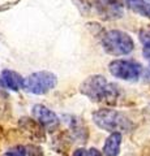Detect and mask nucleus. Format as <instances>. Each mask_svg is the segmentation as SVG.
I'll return each mask as SVG.
<instances>
[{
  "instance_id": "7",
  "label": "nucleus",
  "mask_w": 150,
  "mask_h": 156,
  "mask_svg": "<svg viewBox=\"0 0 150 156\" xmlns=\"http://www.w3.org/2000/svg\"><path fill=\"white\" fill-rule=\"evenodd\" d=\"M97 9L104 18L114 20L123 14V4L119 0H97Z\"/></svg>"
},
{
  "instance_id": "5",
  "label": "nucleus",
  "mask_w": 150,
  "mask_h": 156,
  "mask_svg": "<svg viewBox=\"0 0 150 156\" xmlns=\"http://www.w3.org/2000/svg\"><path fill=\"white\" fill-rule=\"evenodd\" d=\"M108 70L115 78L123 81H137L142 74V66L133 60H114L108 64Z\"/></svg>"
},
{
  "instance_id": "3",
  "label": "nucleus",
  "mask_w": 150,
  "mask_h": 156,
  "mask_svg": "<svg viewBox=\"0 0 150 156\" xmlns=\"http://www.w3.org/2000/svg\"><path fill=\"white\" fill-rule=\"evenodd\" d=\"M103 50L112 56H124L133 51L134 42L129 34L122 30L106 31L102 37Z\"/></svg>"
},
{
  "instance_id": "6",
  "label": "nucleus",
  "mask_w": 150,
  "mask_h": 156,
  "mask_svg": "<svg viewBox=\"0 0 150 156\" xmlns=\"http://www.w3.org/2000/svg\"><path fill=\"white\" fill-rule=\"evenodd\" d=\"M33 117L39 122L43 128L48 131H54L59 128L60 119L54 111L48 109L46 105L43 104H35L31 109Z\"/></svg>"
},
{
  "instance_id": "9",
  "label": "nucleus",
  "mask_w": 150,
  "mask_h": 156,
  "mask_svg": "<svg viewBox=\"0 0 150 156\" xmlns=\"http://www.w3.org/2000/svg\"><path fill=\"white\" fill-rule=\"evenodd\" d=\"M20 126L22 130L30 136L31 139H41L45 140V133H43V126L38 122L37 120L29 119V117H24L20 121Z\"/></svg>"
},
{
  "instance_id": "10",
  "label": "nucleus",
  "mask_w": 150,
  "mask_h": 156,
  "mask_svg": "<svg viewBox=\"0 0 150 156\" xmlns=\"http://www.w3.org/2000/svg\"><path fill=\"white\" fill-rule=\"evenodd\" d=\"M122 133H111L103 144L102 152L104 156H119L122 147Z\"/></svg>"
},
{
  "instance_id": "16",
  "label": "nucleus",
  "mask_w": 150,
  "mask_h": 156,
  "mask_svg": "<svg viewBox=\"0 0 150 156\" xmlns=\"http://www.w3.org/2000/svg\"><path fill=\"white\" fill-rule=\"evenodd\" d=\"M72 156H88V151L84 148H77Z\"/></svg>"
},
{
  "instance_id": "8",
  "label": "nucleus",
  "mask_w": 150,
  "mask_h": 156,
  "mask_svg": "<svg viewBox=\"0 0 150 156\" xmlns=\"http://www.w3.org/2000/svg\"><path fill=\"white\" fill-rule=\"evenodd\" d=\"M24 80L25 78L21 74L11 69H5L0 73V86L7 90L18 91L24 89Z\"/></svg>"
},
{
  "instance_id": "17",
  "label": "nucleus",
  "mask_w": 150,
  "mask_h": 156,
  "mask_svg": "<svg viewBox=\"0 0 150 156\" xmlns=\"http://www.w3.org/2000/svg\"><path fill=\"white\" fill-rule=\"evenodd\" d=\"M144 78H145V81L148 82V83H150V65L145 69V72H144Z\"/></svg>"
},
{
  "instance_id": "1",
  "label": "nucleus",
  "mask_w": 150,
  "mask_h": 156,
  "mask_svg": "<svg viewBox=\"0 0 150 156\" xmlns=\"http://www.w3.org/2000/svg\"><path fill=\"white\" fill-rule=\"evenodd\" d=\"M80 92L95 103L114 104L120 96L119 86L108 82L107 78L101 74L88 77L80 86Z\"/></svg>"
},
{
  "instance_id": "11",
  "label": "nucleus",
  "mask_w": 150,
  "mask_h": 156,
  "mask_svg": "<svg viewBox=\"0 0 150 156\" xmlns=\"http://www.w3.org/2000/svg\"><path fill=\"white\" fill-rule=\"evenodd\" d=\"M127 5L134 13L150 18V0H127Z\"/></svg>"
},
{
  "instance_id": "2",
  "label": "nucleus",
  "mask_w": 150,
  "mask_h": 156,
  "mask_svg": "<svg viewBox=\"0 0 150 156\" xmlns=\"http://www.w3.org/2000/svg\"><path fill=\"white\" fill-rule=\"evenodd\" d=\"M93 121L98 128L110 133H122L132 129V122L124 113L115 109H98L93 113Z\"/></svg>"
},
{
  "instance_id": "12",
  "label": "nucleus",
  "mask_w": 150,
  "mask_h": 156,
  "mask_svg": "<svg viewBox=\"0 0 150 156\" xmlns=\"http://www.w3.org/2000/svg\"><path fill=\"white\" fill-rule=\"evenodd\" d=\"M140 41L144 44L142 55L150 62V30H144L140 33Z\"/></svg>"
},
{
  "instance_id": "15",
  "label": "nucleus",
  "mask_w": 150,
  "mask_h": 156,
  "mask_svg": "<svg viewBox=\"0 0 150 156\" xmlns=\"http://www.w3.org/2000/svg\"><path fill=\"white\" fill-rule=\"evenodd\" d=\"M88 156H104L103 152H101L97 148H90L88 150Z\"/></svg>"
},
{
  "instance_id": "14",
  "label": "nucleus",
  "mask_w": 150,
  "mask_h": 156,
  "mask_svg": "<svg viewBox=\"0 0 150 156\" xmlns=\"http://www.w3.org/2000/svg\"><path fill=\"white\" fill-rule=\"evenodd\" d=\"M26 156H43V151L39 146L29 144L26 146Z\"/></svg>"
},
{
  "instance_id": "13",
  "label": "nucleus",
  "mask_w": 150,
  "mask_h": 156,
  "mask_svg": "<svg viewBox=\"0 0 150 156\" xmlns=\"http://www.w3.org/2000/svg\"><path fill=\"white\" fill-rule=\"evenodd\" d=\"M3 156H26V147L24 146H14L4 152Z\"/></svg>"
},
{
  "instance_id": "4",
  "label": "nucleus",
  "mask_w": 150,
  "mask_h": 156,
  "mask_svg": "<svg viewBox=\"0 0 150 156\" xmlns=\"http://www.w3.org/2000/svg\"><path fill=\"white\" fill-rule=\"evenodd\" d=\"M57 85V77L52 72L41 70L31 73L24 80V90L34 95H43L54 90Z\"/></svg>"
}]
</instances>
